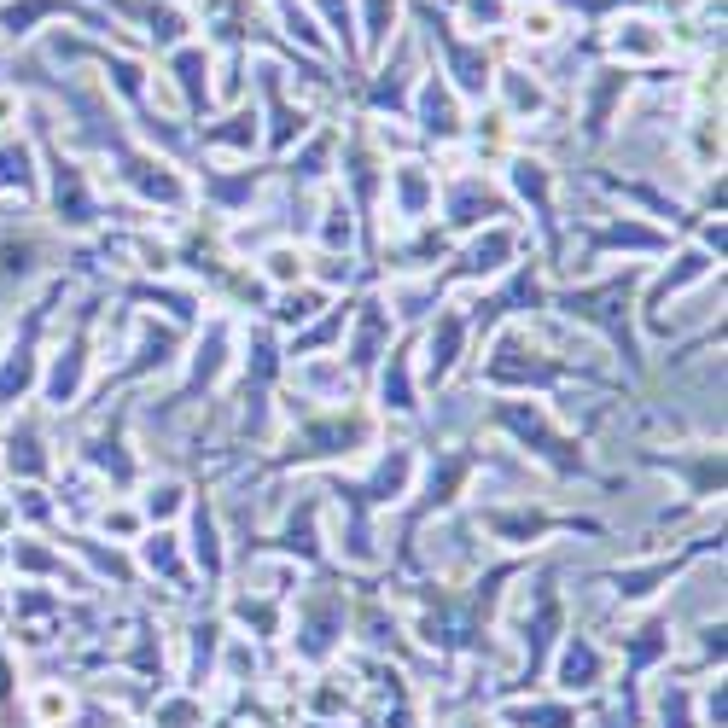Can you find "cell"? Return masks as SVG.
Masks as SVG:
<instances>
[{
	"label": "cell",
	"instance_id": "1",
	"mask_svg": "<svg viewBox=\"0 0 728 728\" xmlns=\"http://www.w3.org/2000/svg\"><path fill=\"white\" fill-rule=\"evenodd\" d=\"M560 688H565V694H589V688H600V653L589 647V641H565Z\"/></svg>",
	"mask_w": 728,
	"mask_h": 728
},
{
	"label": "cell",
	"instance_id": "2",
	"mask_svg": "<svg viewBox=\"0 0 728 728\" xmlns=\"http://www.w3.org/2000/svg\"><path fill=\"white\" fill-rule=\"evenodd\" d=\"M507 723H530V728H577V717L565 705H519L507 711Z\"/></svg>",
	"mask_w": 728,
	"mask_h": 728
}]
</instances>
